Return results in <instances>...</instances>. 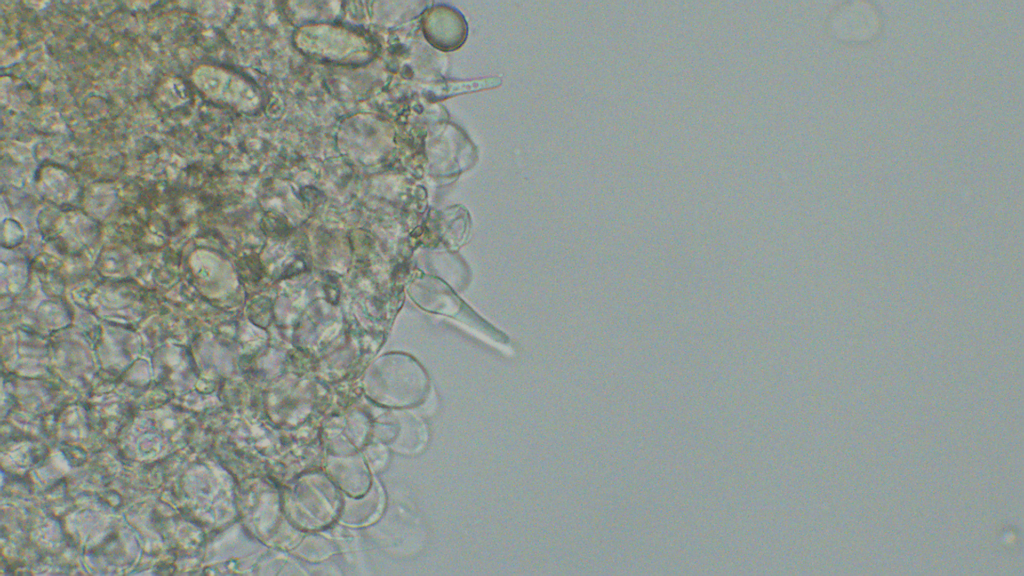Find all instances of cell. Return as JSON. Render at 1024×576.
Here are the masks:
<instances>
[{
	"mask_svg": "<svg viewBox=\"0 0 1024 576\" xmlns=\"http://www.w3.org/2000/svg\"><path fill=\"white\" fill-rule=\"evenodd\" d=\"M293 43L311 59L345 66L367 64L377 53V45L369 35L334 23L305 24L295 31Z\"/></svg>",
	"mask_w": 1024,
	"mask_h": 576,
	"instance_id": "6da1fadb",
	"label": "cell"
},
{
	"mask_svg": "<svg viewBox=\"0 0 1024 576\" xmlns=\"http://www.w3.org/2000/svg\"><path fill=\"white\" fill-rule=\"evenodd\" d=\"M205 85L212 99L234 111L253 115L262 108L263 96L259 87L235 71L210 68Z\"/></svg>",
	"mask_w": 1024,
	"mask_h": 576,
	"instance_id": "7a4b0ae2",
	"label": "cell"
},
{
	"mask_svg": "<svg viewBox=\"0 0 1024 576\" xmlns=\"http://www.w3.org/2000/svg\"><path fill=\"white\" fill-rule=\"evenodd\" d=\"M831 28L840 39L861 42L873 38L880 29L877 10L868 2L851 1L840 6L832 16Z\"/></svg>",
	"mask_w": 1024,
	"mask_h": 576,
	"instance_id": "3957f363",
	"label": "cell"
},
{
	"mask_svg": "<svg viewBox=\"0 0 1024 576\" xmlns=\"http://www.w3.org/2000/svg\"><path fill=\"white\" fill-rule=\"evenodd\" d=\"M250 319L256 325L266 327L271 322L272 305L266 298H260L251 304Z\"/></svg>",
	"mask_w": 1024,
	"mask_h": 576,
	"instance_id": "277c9868",
	"label": "cell"
},
{
	"mask_svg": "<svg viewBox=\"0 0 1024 576\" xmlns=\"http://www.w3.org/2000/svg\"><path fill=\"white\" fill-rule=\"evenodd\" d=\"M243 274L250 281H257L262 277L263 267L256 256H248L243 262Z\"/></svg>",
	"mask_w": 1024,
	"mask_h": 576,
	"instance_id": "5b68a950",
	"label": "cell"
}]
</instances>
